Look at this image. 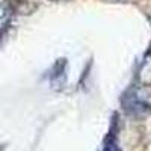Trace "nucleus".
Returning <instances> with one entry per match:
<instances>
[{
    "label": "nucleus",
    "mask_w": 151,
    "mask_h": 151,
    "mask_svg": "<svg viewBox=\"0 0 151 151\" xmlns=\"http://www.w3.org/2000/svg\"><path fill=\"white\" fill-rule=\"evenodd\" d=\"M107 151H116V148H115V147H109Z\"/></svg>",
    "instance_id": "f257e3e1"
}]
</instances>
